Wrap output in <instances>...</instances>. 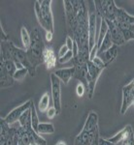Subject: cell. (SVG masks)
<instances>
[{
  "mask_svg": "<svg viewBox=\"0 0 134 145\" xmlns=\"http://www.w3.org/2000/svg\"><path fill=\"white\" fill-rule=\"evenodd\" d=\"M30 37H31V44L29 48L26 50L27 57L32 66L37 68L39 65L44 63L43 54L47 46L44 44L42 33L39 28L34 27L30 32Z\"/></svg>",
  "mask_w": 134,
  "mask_h": 145,
  "instance_id": "obj_1",
  "label": "cell"
},
{
  "mask_svg": "<svg viewBox=\"0 0 134 145\" xmlns=\"http://www.w3.org/2000/svg\"><path fill=\"white\" fill-rule=\"evenodd\" d=\"M51 0H42L34 2V12L37 20L46 32L53 33V16L51 12Z\"/></svg>",
  "mask_w": 134,
  "mask_h": 145,
  "instance_id": "obj_2",
  "label": "cell"
},
{
  "mask_svg": "<svg viewBox=\"0 0 134 145\" xmlns=\"http://www.w3.org/2000/svg\"><path fill=\"white\" fill-rule=\"evenodd\" d=\"M93 4H94L97 17L105 20L114 22L115 13H116L117 9L114 0H94Z\"/></svg>",
  "mask_w": 134,
  "mask_h": 145,
  "instance_id": "obj_3",
  "label": "cell"
},
{
  "mask_svg": "<svg viewBox=\"0 0 134 145\" xmlns=\"http://www.w3.org/2000/svg\"><path fill=\"white\" fill-rule=\"evenodd\" d=\"M102 68L97 67L93 64L91 60L88 62V72H86V90H88V99L92 98L95 91V86L97 80L99 78L101 72H103Z\"/></svg>",
  "mask_w": 134,
  "mask_h": 145,
  "instance_id": "obj_4",
  "label": "cell"
},
{
  "mask_svg": "<svg viewBox=\"0 0 134 145\" xmlns=\"http://www.w3.org/2000/svg\"><path fill=\"white\" fill-rule=\"evenodd\" d=\"M51 84L53 107L56 109L57 114H59L61 112V83L53 72L51 74Z\"/></svg>",
  "mask_w": 134,
  "mask_h": 145,
  "instance_id": "obj_5",
  "label": "cell"
},
{
  "mask_svg": "<svg viewBox=\"0 0 134 145\" xmlns=\"http://www.w3.org/2000/svg\"><path fill=\"white\" fill-rule=\"evenodd\" d=\"M0 145H14L16 128H11L4 118H1L0 120Z\"/></svg>",
  "mask_w": 134,
  "mask_h": 145,
  "instance_id": "obj_6",
  "label": "cell"
},
{
  "mask_svg": "<svg viewBox=\"0 0 134 145\" xmlns=\"http://www.w3.org/2000/svg\"><path fill=\"white\" fill-rule=\"evenodd\" d=\"M97 42V14L95 10L88 15V45L89 51L94 48Z\"/></svg>",
  "mask_w": 134,
  "mask_h": 145,
  "instance_id": "obj_7",
  "label": "cell"
},
{
  "mask_svg": "<svg viewBox=\"0 0 134 145\" xmlns=\"http://www.w3.org/2000/svg\"><path fill=\"white\" fill-rule=\"evenodd\" d=\"M134 101V79L123 87V102L121 106V114H124L133 105Z\"/></svg>",
  "mask_w": 134,
  "mask_h": 145,
  "instance_id": "obj_8",
  "label": "cell"
},
{
  "mask_svg": "<svg viewBox=\"0 0 134 145\" xmlns=\"http://www.w3.org/2000/svg\"><path fill=\"white\" fill-rule=\"evenodd\" d=\"M31 104H32V100H28L27 102L23 103V104L20 105V106L16 107V108H14L12 111L9 112V113L7 114L6 117H4V120H5L9 125L15 124L17 121L20 120V116H22L25 111L30 108Z\"/></svg>",
  "mask_w": 134,
  "mask_h": 145,
  "instance_id": "obj_9",
  "label": "cell"
},
{
  "mask_svg": "<svg viewBox=\"0 0 134 145\" xmlns=\"http://www.w3.org/2000/svg\"><path fill=\"white\" fill-rule=\"evenodd\" d=\"M107 24H108V32H109L110 36H111L112 42L114 45H116L117 46L123 45L125 43L121 33V29L117 27V25L114 22H110V20H106Z\"/></svg>",
  "mask_w": 134,
  "mask_h": 145,
  "instance_id": "obj_10",
  "label": "cell"
},
{
  "mask_svg": "<svg viewBox=\"0 0 134 145\" xmlns=\"http://www.w3.org/2000/svg\"><path fill=\"white\" fill-rule=\"evenodd\" d=\"M97 134H99V130L96 132H86L82 130L81 133L75 137L74 145H91Z\"/></svg>",
  "mask_w": 134,
  "mask_h": 145,
  "instance_id": "obj_11",
  "label": "cell"
},
{
  "mask_svg": "<svg viewBox=\"0 0 134 145\" xmlns=\"http://www.w3.org/2000/svg\"><path fill=\"white\" fill-rule=\"evenodd\" d=\"M117 53H119V46L114 45L111 48H109L108 50H106L105 52L100 53V54H97L96 56L100 58L103 62H104L105 66L108 67L111 63L116 59Z\"/></svg>",
  "mask_w": 134,
  "mask_h": 145,
  "instance_id": "obj_12",
  "label": "cell"
},
{
  "mask_svg": "<svg viewBox=\"0 0 134 145\" xmlns=\"http://www.w3.org/2000/svg\"><path fill=\"white\" fill-rule=\"evenodd\" d=\"M82 130L86 132H96L98 131V114L95 111H90L88 115Z\"/></svg>",
  "mask_w": 134,
  "mask_h": 145,
  "instance_id": "obj_13",
  "label": "cell"
},
{
  "mask_svg": "<svg viewBox=\"0 0 134 145\" xmlns=\"http://www.w3.org/2000/svg\"><path fill=\"white\" fill-rule=\"evenodd\" d=\"M131 133H133L132 127H131L130 125H127L126 127H124L121 132H119L117 135H115L113 137H110V138H107V139L114 145H117L119 143H121V142L124 141L126 138H128L129 135H131Z\"/></svg>",
  "mask_w": 134,
  "mask_h": 145,
  "instance_id": "obj_14",
  "label": "cell"
},
{
  "mask_svg": "<svg viewBox=\"0 0 134 145\" xmlns=\"http://www.w3.org/2000/svg\"><path fill=\"white\" fill-rule=\"evenodd\" d=\"M53 74L57 76V78L60 81H62L64 84H67L69 82L70 78H73L75 74V68L74 67H68V68H62V69L55 70Z\"/></svg>",
  "mask_w": 134,
  "mask_h": 145,
  "instance_id": "obj_15",
  "label": "cell"
},
{
  "mask_svg": "<svg viewBox=\"0 0 134 145\" xmlns=\"http://www.w3.org/2000/svg\"><path fill=\"white\" fill-rule=\"evenodd\" d=\"M44 64L46 65L47 69H53L56 65V57L51 48H46L43 54Z\"/></svg>",
  "mask_w": 134,
  "mask_h": 145,
  "instance_id": "obj_16",
  "label": "cell"
},
{
  "mask_svg": "<svg viewBox=\"0 0 134 145\" xmlns=\"http://www.w3.org/2000/svg\"><path fill=\"white\" fill-rule=\"evenodd\" d=\"M0 67H1V70L5 71L10 76H14V74L18 70L13 60H1Z\"/></svg>",
  "mask_w": 134,
  "mask_h": 145,
  "instance_id": "obj_17",
  "label": "cell"
},
{
  "mask_svg": "<svg viewBox=\"0 0 134 145\" xmlns=\"http://www.w3.org/2000/svg\"><path fill=\"white\" fill-rule=\"evenodd\" d=\"M14 81H15V79H14L13 76H10L3 70H0V83H1L0 86H1V88H7L13 86Z\"/></svg>",
  "mask_w": 134,
  "mask_h": 145,
  "instance_id": "obj_18",
  "label": "cell"
},
{
  "mask_svg": "<svg viewBox=\"0 0 134 145\" xmlns=\"http://www.w3.org/2000/svg\"><path fill=\"white\" fill-rule=\"evenodd\" d=\"M113 46H114V44H113V42H112L111 36H110L109 32H107L106 36H105L104 40H103V42H102V44H101L100 48H98L97 52H96V55H97V54H100V53L105 52V51L108 50L109 48H111Z\"/></svg>",
  "mask_w": 134,
  "mask_h": 145,
  "instance_id": "obj_19",
  "label": "cell"
},
{
  "mask_svg": "<svg viewBox=\"0 0 134 145\" xmlns=\"http://www.w3.org/2000/svg\"><path fill=\"white\" fill-rule=\"evenodd\" d=\"M20 39H22V46L25 50H28L31 44V37H30V33H28L25 26H22L20 29Z\"/></svg>",
  "mask_w": 134,
  "mask_h": 145,
  "instance_id": "obj_20",
  "label": "cell"
},
{
  "mask_svg": "<svg viewBox=\"0 0 134 145\" xmlns=\"http://www.w3.org/2000/svg\"><path fill=\"white\" fill-rule=\"evenodd\" d=\"M39 135H50L55 133V127L51 123H40L37 129Z\"/></svg>",
  "mask_w": 134,
  "mask_h": 145,
  "instance_id": "obj_21",
  "label": "cell"
},
{
  "mask_svg": "<svg viewBox=\"0 0 134 145\" xmlns=\"http://www.w3.org/2000/svg\"><path fill=\"white\" fill-rule=\"evenodd\" d=\"M50 94L48 92L44 93L43 96L41 97V100L39 101V105H38V107H39V110L41 112H45L49 109V106H50Z\"/></svg>",
  "mask_w": 134,
  "mask_h": 145,
  "instance_id": "obj_22",
  "label": "cell"
},
{
  "mask_svg": "<svg viewBox=\"0 0 134 145\" xmlns=\"http://www.w3.org/2000/svg\"><path fill=\"white\" fill-rule=\"evenodd\" d=\"M30 112H31V126H32V128H33V130L37 132V129H38L40 122H39L38 115H37V110H36V107L34 106L33 101H32L31 106H30Z\"/></svg>",
  "mask_w": 134,
  "mask_h": 145,
  "instance_id": "obj_23",
  "label": "cell"
},
{
  "mask_svg": "<svg viewBox=\"0 0 134 145\" xmlns=\"http://www.w3.org/2000/svg\"><path fill=\"white\" fill-rule=\"evenodd\" d=\"M28 74V70L26 69V68H22V69H18L17 71H16V72L14 74V79L15 80H22L23 78H25V76Z\"/></svg>",
  "mask_w": 134,
  "mask_h": 145,
  "instance_id": "obj_24",
  "label": "cell"
},
{
  "mask_svg": "<svg viewBox=\"0 0 134 145\" xmlns=\"http://www.w3.org/2000/svg\"><path fill=\"white\" fill-rule=\"evenodd\" d=\"M73 56H74V54H73V51L69 50L64 56L58 58V62H59L60 64H64V63H66L68 61H71V60L73 59Z\"/></svg>",
  "mask_w": 134,
  "mask_h": 145,
  "instance_id": "obj_25",
  "label": "cell"
},
{
  "mask_svg": "<svg viewBox=\"0 0 134 145\" xmlns=\"http://www.w3.org/2000/svg\"><path fill=\"white\" fill-rule=\"evenodd\" d=\"M86 85L80 82L78 85H77V87H76L77 96H78V97H83V96L84 95V93H86Z\"/></svg>",
  "mask_w": 134,
  "mask_h": 145,
  "instance_id": "obj_26",
  "label": "cell"
},
{
  "mask_svg": "<svg viewBox=\"0 0 134 145\" xmlns=\"http://www.w3.org/2000/svg\"><path fill=\"white\" fill-rule=\"evenodd\" d=\"M91 61L93 62V64L96 65L97 67H99V68H102V69H106V66H105V64H104V62L102 61V60L100 59L98 56H95L93 59H91Z\"/></svg>",
  "mask_w": 134,
  "mask_h": 145,
  "instance_id": "obj_27",
  "label": "cell"
},
{
  "mask_svg": "<svg viewBox=\"0 0 134 145\" xmlns=\"http://www.w3.org/2000/svg\"><path fill=\"white\" fill-rule=\"evenodd\" d=\"M57 115V112H56V109L53 106L49 107V109L47 110V117L49 119H53L55 118V116Z\"/></svg>",
  "mask_w": 134,
  "mask_h": 145,
  "instance_id": "obj_28",
  "label": "cell"
},
{
  "mask_svg": "<svg viewBox=\"0 0 134 145\" xmlns=\"http://www.w3.org/2000/svg\"><path fill=\"white\" fill-rule=\"evenodd\" d=\"M74 40L71 36H67L66 37V41H65V45L67 46V48H69V50H73V48H74Z\"/></svg>",
  "mask_w": 134,
  "mask_h": 145,
  "instance_id": "obj_29",
  "label": "cell"
},
{
  "mask_svg": "<svg viewBox=\"0 0 134 145\" xmlns=\"http://www.w3.org/2000/svg\"><path fill=\"white\" fill-rule=\"evenodd\" d=\"M121 145H134V133H131L128 138L121 142Z\"/></svg>",
  "mask_w": 134,
  "mask_h": 145,
  "instance_id": "obj_30",
  "label": "cell"
},
{
  "mask_svg": "<svg viewBox=\"0 0 134 145\" xmlns=\"http://www.w3.org/2000/svg\"><path fill=\"white\" fill-rule=\"evenodd\" d=\"M68 51H69V48H67V46L66 45H63L61 48H59V51H58V58L64 56L68 52Z\"/></svg>",
  "mask_w": 134,
  "mask_h": 145,
  "instance_id": "obj_31",
  "label": "cell"
},
{
  "mask_svg": "<svg viewBox=\"0 0 134 145\" xmlns=\"http://www.w3.org/2000/svg\"><path fill=\"white\" fill-rule=\"evenodd\" d=\"M0 36H1V42H8L9 41V38H8V35L5 33V31H4V29L2 28H0Z\"/></svg>",
  "mask_w": 134,
  "mask_h": 145,
  "instance_id": "obj_32",
  "label": "cell"
},
{
  "mask_svg": "<svg viewBox=\"0 0 134 145\" xmlns=\"http://www.w3.org/2000/svg\"><path fill=\"white\" fill-rule=\"evenodd\" d=\"M99 145H114L113 143L109 141L108 139H104V138H99Z\"/></svg>",
  "mask_w": 134,
  "mask_h": 145,
  "instance_id": "obj_33",
  "label": "cell"
},
{
  "mask_svg": "<svg viewBox=\"0 0 134 145\" xmlns=\"http://www.w3.org/2000/svg\"><path fill=\"white\" fill-rule=\"evenodd\" d=\"M53 32H46V41L51 42L53 40Z\"/></svg>",
  "mask_w": 134,
  "mask_h": 145,
  "instance_id": "obj_34",
  "label": "cell"
},
{
  "mask_svg": "<svg viewBox=\"0 0 134 145\" xmlns=\"http://www.w3.org/2000/svg\"><path fill=\"white\" fill-rule=\"evenodd\" d=\"M55 145H67V144H66V142L62 141V140H59V141H58Z\"/></svg>",
  "mask_w": 134,
  "mask_h": 145,
  "instance_id": "obj_35",
  "label": "cell"
},
{
  "mask_svg": "<svg viewBox=\"0 0 134 145\" xmlns=\"http://www.w3.org/2000/svg\"><path fill=\"white\" fill-rule=\"evenodd\" d=\"M16 134V133H15ZM14 145H17V141H16V139H15V142H14Z\"/></svg>",
  "mask_w": 134,
  "mask_h": 145,
  "instance_id": "obj_36",
  "label": "cell"
},
{
  "mask_svg": "<svg viewBox=\"0 0 134 145\" xmlns=\"http://www.w3.org/2000/svg\"><path fill=\"white\" fill-rule=\"evenodd\" d=\"M132 106H134V101H133V105H132Z\"/></svg>",
  "mask_w": 134,
  "mask_h": 145,
  "instance_id": "obj_37",
  "label": "cell"
},
{
  "mask_svg": "<svg viewBox=\"0 0 134 145\" xmlns=\"http://www.w3.org/2000/svg\"><path fill=\"white\" fill-rule=\"evenodd\" d=\"M31 145H36V144H31Z\"/></svg>",
  "mask_w": 134,
  "mask_h": 145,
  "instance_id": "obj_38",
  "label": "cell"
}]
</instances>
